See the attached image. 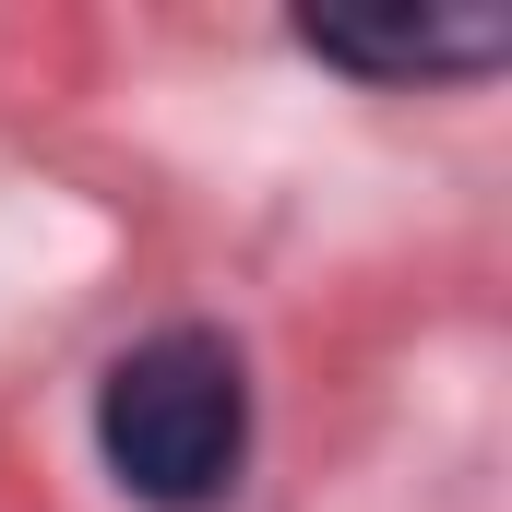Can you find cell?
<instances>
[{"label": "cell", "instance_id": "7a4b0ae2", "mask_svg": "<svg viewBox=\"0 0 512 512\" xmlns=\"http://www.w3.org/2000/svg\"><path fill=\"white\" fill-rule=\"evenodd\" d=\"M298 48L358 72V84H465L512 48L501 12H298Z\"/></svg>", "mask_w": 512, "mask_h": 512}, {"label": "cell", "instance_id": "6da1fadb", "mask_svg": "<svg viewBox=\"0 0 512 512\" xmlns=\"http://www.w3.org/2000/svg\"><path fill=\"white\" fill-rule=\"evenodd\" d=\"M96 453L143 512H215L251 465V370L215 322H167L108 358L96 382Z\"/></svg>", "mask_w": 512, "mask_h": 512}]
</instances>
